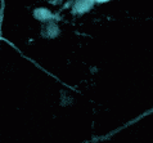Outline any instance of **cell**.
Returning a JSON list of instances; mask_svg holds the SVG:
<instances>
[{
  "mask_svg": "<svg viewBox=\"0 0 153 143\" xmlns=\"http://www.w3.org/2000/svg\"><path fill=\"white\" fill-rule=\"evenodd\" d=\"M35 16H36L39 19L44 21V19L50 18V17H52V13H50L48 9H37V10L35 12Z\"/></svg>",
  "mask_w": 153,
  "mask_h": 143,
  "instance_id": "2",
  "label": "cell"
},
{
  "mask_svg": "<svg viewBox=\"0 0 153 143\" xmlns=\"http://www.w3.org/2000/svg\"><path fill=\"white\" fill-rule=\"evenodd\" d=\"M93 1H98V3H103V1H108V0H93Z\"/></svg>",
  "mask_w": 153,
  "mask_h": 143,
  "instance_id": "3",
  "label": "cell"
},
{
  "mask_svg": "<svg viewBox=\"0 0 153 143\" xmlns=\"http://www.w3.org/2000/svg\"><path fill=\"white\" fill-rule=\"evenodd\" d=\"M91 1L93 0H76L75 4V9L77 12H85L91 7Z\"/></svg>",
  "mask_w": 153,
  "mask_h": 143,
  "instance_id": "1",
  "label": "cell"
}]
</instances>
